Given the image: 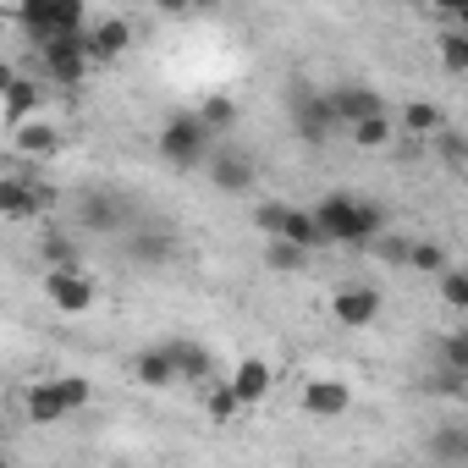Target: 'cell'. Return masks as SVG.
Listing matches in <instances>:
<instances>
[{
  "mask_svg": "<svg viewBox=\"0 0 468 468\" xmlns=\"http://www.w3.org/2000/svg\"><path fill=\"white\" fill-rule=\"evenodd\" d=\"M309 215L320 226V243H336V249H369L386 231V209L364 193H325L309 204Z\"/></svg>",
  "mask_w": 468,
  "mask_h": 468,
  "instance_id": "6da1fadb",
  "label": "cell"
},
{
  "mask_svg": "<svg viewBox=\"0 0 468 468\" xmlns=\"http://www.w3.org/2000/svg\"><path fill=\"white\" fill-rule=\"evenodd\" d=\"M160 160L171 165V171H198L204 165V154L215 149V133L204 127V116L198 111H187V116H171L165 127H160Z\"/></svg>",
  "mask_w": 468,
  "mask_h": 468,
  "instance_id": "7a4b0ae2",
  "label": "cell"
},
{
  "mask_svg": "<svg viewBox=\"0 0 468 468\" xmlns=\"http://www.w3.org/2000/svg\"><path fill=\"white\" fill-rule=\"evenodd\" d=\"M17 28H23L34 45H45V39H56V34L89 28V6H83V0H23V6H17Z\"/></svg>",
  "mask_w": 468,
  "mask_h": 468,
  "instance_id": "3957f363",
  "label": "cell"
},
{
  "mask_svg": "<svg viewBox=\"0 0 468 468\" xmlns=\"http://www.w3.org/2000/svg\"><path fill=\"white\" fill-rule=\"evenodd\" d=\"M287 111H292V133L303 144H331L336 138V116L325 105V89H309V83H292L287 89Z\"/></svg>",
  "mask_w": 468,
  "mask_h": 468,
  "instance_id": "277c9868",
  "label": "cell"
},
{
  "mask_svg": "<svg viewBox=\"0 0 468 468\" xmlns=\"http://www.w3.org/2000/svg\"><path fill=\"white\" fill-rule=\"evenodd\" d=\"M78 220H83V231L116 238V231H127V220H133V204H127V193H116V187H89V193L78 198Z\"/></svg>",
  "mask_w": 468,
  "mask_h": 468,
  "instance_id": "5b68a950",
  "label": "cell"
},
{
  "mask_svg": "<svg viewBox=\"0 0 468 468\" xmlns=\"http://www.w3.org/2000/svg\"><path fill=\"white\" fill-rule=\"evenodd\" d=\"M39 61H45V72H50L56 83H67V89L83 83L89 67H94V61H89V39H83V28H78V34H56V39H45V45H39Z\"/></svg>",
  "mask_w": 468,
  "mask_h": 468,
  "instance_id": "8992f818",
  "label": "cell"
},
{
  "mask_svg": "<svg viewBox=\"0 0 468 468\" xmlns=\"http://www.w3.org/2000/svg\"><path fill=\"white\" fill-rule=\"evenodd\" d=\"M204 171H209V182H215L220 193H231V198L254 193V182H260V165H254L249 149H209V154H204Z\"/></svg>",
  "mask_w": 468,
  "mask_h": 468,
  "instance_id": "52a82bcc",
  "label": "cell"
},
{
  "mask_svg": "<svg viewBox=\"0 0 468 468\" xmlns=\"http://www.w3.org/2000/svg\"><path fill=\"white\" fill-rule=\"evenodd\" d=\"M45 298H50L61 314H89L94 298H100V287H94V276H89L83 265H67V271H50V276H45Z\"/></svg>",
  "mask_w": 468,
  "mask_h": 468,
  "instance_id": "ba28073f",
  "label": "cell"
},
{
  "mask_svg": "<svg viewBox=\"0 0 468 468\" xmlns=\"http://www.w3.org/2000/svg\"><path fill=\"white\" fill-rule=\"evenodd\" d=\"M331 320L347 325V331H369V325L380 320V287H369V282L336 287V292H331Z\"/></svg>",
  "mask_w": 468,
  "mask_h": 468,
  "instance_id": "9c48e42d",
  "label": "cell"
},
{
  "mask_svg": "<svg viewBox=\"0 0 468 468\" xmlns=\"http://www.w3.org/2000/svg\"><path fill=\"white\" fill-rule=\"evenodd\" d=\"M50 187L34 176H0V220H34L39 209H50Z\"/></svg>",
  "mask_w": 468,
  "mask_h": 468,
  "instance_id": "30bf717a",
  "label": "cell"
},
{
  "mask_svg": "<svg viewBox=\"0 0 468 468\" xmlns=\"http://www.w3.org/2000/svg\"><path fill=\"white\" fill-rule=\"evenodd\" d=\"M325 105H331L336 127H353V122H364V116L386 111V100H380L369 83H336V89H325Z\"/></svg>",
  "mask_w": 468,
  "mask_h": 468,
  "instance_id": "8fae6325",
  "label": "cell"
},
{
  "mask_svg": "<svg viewBox=\"0 0 468 468\" xmlns=\"http://www.w3.org/2000/svg\"><path fill=\"white\" fill-rule=\"evenodd\" d=\"M83 39H89V61H94V67H111V61H122V56L133 50V23L105 17V23L83 28Z\"/></svg>",
  "mask_w": 468,
  "mask_h": 468,
  "instance_id": "7c38bea8",
  "label": "cell"
},
{
  "mask_svg": "<svg viewBox=\"0 0 468 468\" xmlns=\"http://www.w3.org/2000/svg\"><path fill=\"white\" fill-rule=\"evenodd\" d=\"M347 408H353L347 380H309V386H303V413H309V419H342Z\"/></svg>",
  "mask_w": 468,
  "mask_h": 468,
  "instance_id": "4fadbf2b",
  "label": "cell"
},
{
  "mask_svg": "<svg viewBox=\"0 0 468 468\" xmlns=\"http://www.w3.org/2000/svg\"><path fill=\"white\" fill-rule=\"evenodd\" d=\"M226 386L238 391V402H243V408H254V402H265V397H271L276 375H271V364H265V358H243L238 369H231V380H226Z\"/></svg>",
  "mask_w": 468,
  "mask_h": 468,
  "instance_id": "5bb4252c",
  "label": "cell"
},
{
  "mask_svg": "<svg viewBox=\"0 0 468 468\" xmlns=\"http://www.w3.org/2000/svg\"><path fill=\"white\" fill-rule=\"evenodd\" d=\"M12 144H17V154H28V160H50V154L61 149V133H56L50 122L28 116V122H17V127H12Z\"/></svg>",
  "mask_w": 468,
  "mask_h": 468,
  "instance_id": "9a60e30c",
  "label": "cell"
},
{
  "mask_svg": "<svg viewBox=\"0 0 468 468\" xmlns=\"http://www.w3.org/2000/svg\"><path fill=\"white\" fill-rule=\"evenodd\" d=\"M165 353H171V364H176V380H209V375H215L209 347H198L193 336H171Z\"/></svg>",
  "mask_w": 468,
  "mask_h": 468,
  "instance_id": "2e32d148",
  "label": "cell"
},
{
  "mask_svg": "<svg viewBox=\"0 0 468 468\" xmlns=\"http://www.w3.org/2000/svg\"><path fill=\"white\" fill-rule=\"evenodd\" d=\"M271 238H287V243H298V249H325L320 243V226H314V215L309 209H298V204H282V215H276V231Z\"/></svg>",
  "mask_w": 468,
  "mask_h": 468,
  "instance_id": "e0dca14e",
  "label": "cell"
},
{
  "mask_svg": "<svg viewBox=\"0 0 468 468\" xmlns=\"http://www.w3.org/2000/svg\"><path fill=\"white\" fill-rule=\"evenodd\" d=\"M391 122H397L408 138H435V133L446 127V111H441L435 100H408V105H402Z\"/></svg>",
  "mask_w": 468,
  "mask_h": 468,
  "instance_id": "ac0fdd59",
  "label": "cell"
},
{
  "mask_svg": "<svg viewBox=\"0 0 468 468\" xmlns=\"http://www.w3.org/2000/svg\"><path fill=\"white\" fill-rule=\"evenodd\" d=\"M133 380H138L144 391H165V386H176V364H171V353H165V347H144V353L133 358Z\"/></svg>",
  "mask_w": 468,
  "mask_h": 468,
  "instance_id": "d6986e66",
  "label": "cell"
},
{
  "mask_svg": "<svg viewBox=\"0 0 468 468\" xmlns=\"http://www.w3.org/2000/svg\"><path fill=\"white\" fill-rule=\"evenodd\" d=\"M23 413H28V424H61V419H72L67 402H61V391H56V380H34L28 397H23Z\"/></svg>",
  "mask_w": 468,
  "mask_h": 468,
  "instance_id": "ffe728a7",
  "label": "cell"
},
{
  "mask_svg": "<svg viewBox=\"0 0 468 468\" xmlns=\"http://www.w3.org/2000/svg\"><path fill=\"white\" fill-rule=\"evenodd\" d=\"M0 111H6V122H12V127H17V122H28V116L39 111V83L17 72V78L6 83V94H0Z\"/></svg>",
  "mask_w": 468,
  "mask_h": 468,
  "instance_id": "44dd1931",
  "label": "cell"
},
{
  "mask_svg": "<svg viewBox=\"0 0 468 468\" xmlns=\"http://www.w3.org/2000/svg\"><path fill=\"white\" fill-rule=\"evenodd\" d=\"M171 254H176L171 231H133V238H127V260L133 265H165Z\"/></svg>",
  "mask_w": 468,
  "mask_h": 468,
  "instance_id": "7402d4cb",
  "label": "cell"
},
{
  "mask_svg": "<svg viewBox=\"0 0 468 468\" xmlns=\"http://www.w3.org/2000/svg\"><path fill=\"white\" fill-rule=\"evenodd\" d=\"M309 260H314L309 249H298V243H287V238H265V265H271L276 276H298Z\"/></svg>",
  "mask_w": 468,
  "mask_h": 468,
  "instance_id": "603a6c76",
  "label": "cell"
},
{
  "mask_svg": "<svg viewBox=\"0 0 468 468\" xmlns=\"http://www.w3.org/2000/svg\"><path fill=\"white\" fill-rule=\"evenodd\" d=\"M430 457L435 463H468V424H441L430 435Z\"/></svg>",
  "mask_w": 468,
  "mask_h": 468,
  "instance_id": "cb8c5ba5",
  "label": "cell"
},
{
  "mask_svg": "<svg viewBox=\"0 0 468 468\" xmlns=\"http://www.w3.org/2000/svg\"><path fill=\"white\" fill-rule=\"evenodd\" d=\"M204 413H209L215 424H231V419L243 413V402H238V391H231L226 380H215V375H209V380H204Z\"/></svg>",
  "mask_w": 468,
  "mask_h": 468,
  "instance_id": "d4e9b609",
  "label": "cell"
},
{
  "mask_svg": "<svg viewBox=\"0 0 468 468\" xmlns=\"http://www.w3.org/2000/svg\"><path fill=\"white\" fill-rule=\"evenodd\" d=\"M391 127H397L391 111H375V116H364V122H353L347 133H353L358 149H386V144H391Z\"/></svg>",
  "mask_w": 468,
  "mask_h": 468,
  "instance_id": "484cf974",
  "label": "cell"
},
{
  "mask_svg": "<svg viewBox=\"0 0 468 468\" xmlns=\"http://www.w3.org/2000/svg\"><path fill=\"white\" fill-rule=\"evenodd\" d=\"M402 265H413V271H430V276H435V271H446V265H452V249H446V243H435V238H424V243H408V260H402Z\"/></svg>",
  "mask_w": 468,
  "mask_h": 468,
  "instance_id": "4316f807",
  "label": "cell"
},
{
  "mask_svg": "<svg viewBox=\"0 0 468 468\" xmlns=\"http://www.w3.org/2000/svg\"><path fill=\"white\" fill-rule=\"evenodd\" d=\"M56 391H61L67 413H83L89 397H94V380H89V375H56Z\"/></svg>",
  "mask_w": 468,
  "mask_h": 468,
  "instance_id": "83f0119b",
  "label": "cell"
},
{
  "mask_svg": "<svg viewBox=\"0 0 468 468\" xmlns=\"http://www.w3.org/2000/svg\"><path fill=\"white\" fill-rule=\"evenodd\" d=\"M45 260H50V271H67V265H83V249L72 243V238H61V231H50L45 238V249H39Z\"/></svg>",
  "mask_w": 468,
  "mask_h": 468,
  "instance_id": "f1b7e54d",
  "label": "cell"
},
{
  "mask_svg": "<svg viewBox=\"0 0 468 468\" xmlns=\"http://www.w3.org/2000/svg\"><path fill=\"white\" fill-rule=\"evenodd\" d=\"M435 154H441V165H446V171H463V154H468V144H463V133H457L452 122L435 133Z\"/></svg>",
  "mask_w": 468,
  "mask_h": 468,
  "instance_id": "f546056e",
  "label": "cell"
},
{
  "mask_svg": "<svg viewBox=\"0 0 468 468\" xmlns=\"http://www.w3.org/2000/svg\"><path fill=\"white\" fill-rule=\"evenodd\" d=\"M198 116H204V127H209V133H226L231 122H238V105H231L226 94H209V100L198 105Z\"/></svg>",
  "mask_w": 468,
  "mask_h": 468,
  "instance_id": "4dcf8cb0",
  "label": "cell"
},
{
  "mask_svg": "<svg viewBox=\"0 0 468 468\" xmlns=\"http://www.w3.org/2000/svg\"><path fill=\"white\" fill-rule=\"evenodd\" d=\"M441 67L446 72H468V39H463V28L441 34Z\"/></svg>",
  "mask_w": 468,
  "mask_h": 468,
  "instance_id": "1f68e13d",
  "label": "cell"
},
{
  "mask_svg": "<svg viewBox=\"0 0 468 468\" xmlns=\"http://www.w3.org/2000/svg\"><path fill=\"white\" fill-rule=\"evenodd\" d=\"M441 276V303L446 309H468V276L457 271V265H446V271H435Z\"/></svg>",
  "mask_w": 468,
  "mask_h": 468,
  "instance_id": "d6a6232c",
  "label": "cell"
},
{
  "mask_svg": "<svg viewBox=\"0 0 468 468\" xmlns=\"http://www.w3.org/2000/svg\"><path fill=\"white\" fill-rule=\"evenodd\" d=\"M441 364L468 375V331H446V342H441Z\"/></svg>",
  "mask_w": 468,
  "mask_h": 468,
  "instance_id": "836d02e7",
  "label": "cell"
},
{
  "mask_svg": "<svg viewBox=\"0 0 468 468\" xmlns=\"http://www.w3.org/2000/svg\"><path fill=\"white\" fill-rule=\"evenodd\" d=\"M375 254L391 260V265H402V260H408V238H397V231H380V238H375Z\"/></svg>",
  "mask_w": 468,
  "mask_h": 468,
  "instance_id": "e575fe53",
  "label": "cell"
},
{
  "mask_svg": "<svg viewBox=\"0 0 468 468\" xmlns=\"http://www.w3.org/2000/svg\"><path fill=\"white\" fill-rule=\"evenodd\" d=\"M441 17H468V0H435Z\"/></svg>",
  "mask_w": 468,
  "mask_h": 468,
  "instance_id": "d590c367",
  "label": "cell"
},
{
  "mask_svg": "<svg viewBox=\"0 0 468 468\" xmlns=\"http://www.w3.org/2000/svg\"><path fill=\"white\" fill-rule=\"evenodd\" d=\"M12 78H17V72H12V61L0 56V94H6V83H12Z\"/></svg>",
  "mask_w": 468,
  "mask_h": 468,
  "instance_id": "8d00e7d4",
  "label": "cell"
},
{
  "mask_svg": "<svg viewBox=\"0 0 468 468\" xmlns=\"http://www.w3.org/2000/svg\"><path fill=\"white\" fill-rule=\"evenodd\" d=\"M154 6H160V12H176V6H187V0H154Z\"/></svg>",
  "mask_w": 468,
  "mask_h": 468,
  "instance_id": "74e56055",
  "label": "cell"
},
{
  "mask_svg": "<svg viewBox=\"0 0 468 468\" xmlns=\"http://www.w3.org/2000/svg\"><path fill=\"white\" fill-rule=\"evenodd\" d=\"M187 6H198V12H209V6H215V0H187Z\"/></svg>",
  "mask_w": 468,
  "mask_h": 468,
  "instance_id": "f35d334b",
  "label": "cell"
},
{
  "mask_svg": "<svg viewBox=\"0 0 468 468\" xmlns=\"http://www.w3.org/2000/svg\"><path fill=\"white\" fill-rule=\"evenodd\" d=\"M0 463H6V452H0Z\"/></svg>",
  "mask_w": 468,
  "mask_h": 468,
  "instance_id": "ab89813d",
  "label": "cell"
}]
</instances>
